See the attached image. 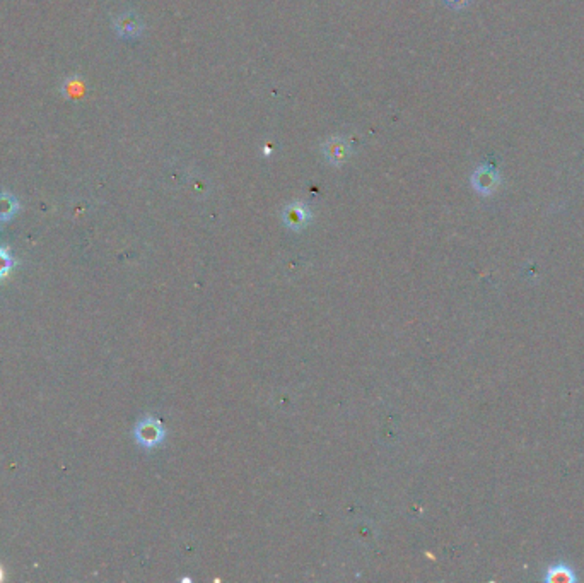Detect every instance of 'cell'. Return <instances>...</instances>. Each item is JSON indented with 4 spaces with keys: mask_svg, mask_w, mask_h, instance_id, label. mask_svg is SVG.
<instances>
[{
    "mask_svg": "<svg viewBox=\"0 0 584 583\" xmlns=\"http://www.w3.org/2000/svg\"><path fill=\"white\" fill-rule=\"evenodd\" d=\"M134 436L137 443L142 446V448H156V446H159L164 441L166 431L161 421H157L152 416H147L142 417L135 424Z\"/></svg>",
    "mask_w": 584,
    "mask_h": 583,
    "instance_id": "cell-1",
    "label": "cell"
},
{
    "mask_svg": "<svg viewBox=\"0 0 584 583\" xmlns=\"http://www.w3.org/2000/svg\"><path fill=\"white\" fill-rule=\"evenodd\" d=\"M545 580L552 583H573L578 580V577H576L574 570L571 566H567L566 563H559L546 570Z\"/></svg>",
    "mask_w": 584,
    "mask_h": 583,
    "instance_id": "cell-6",
    "label": "cell"
},
{
    "mask_svg": "<svg viewBox=\"0 0 584 583\" xmlns=\"http://www.w3.org/2000/svg\"><path fill=\"white\" fill-rule=\"evenodd\" d=\"M115 30L118 35L125 36V38H134L142 31V21L137 18L135 14H122L115 21Z\"/></svg>",
    "mask_w": 584,
    "mask_h": 583,
    "instance_id": "cell-5",
    "label": "cell"
},
{
    "mask_svg": "<svg viewBox=\"0 0 584 583\" xmlns=\"http://www.w3.org/2000/svg\"><path fill=\"white\" fill-rule=\"evenodd\" d=\"M471 183H474V188L477 190L482 196H488L497 188L499 185V175H497L496 169L492 168H479L477 171L471 176Z\"/></svg>",
    "mask_w": 584,
    "mask_h": 583,
    "instance_id": "cell-3",
    "label": "cell"
},
{
    "mask_svg": "<svg viewBox=\"0 0 584 583\" xmlns=\"http://www.w3.org/2000/svg\"><path fill=\"white\" fill-rule=\"evenodd\" d=\"M12 266H14V260H12L11 254L6 248L0 247V279H4V277L9 274Z\"/></svg>",
    "mask_w": 584,
    "mask_h": 583,
    "instance_id": "cell-8",
    "label": "cell"
},
{
    "mask_svg": "<svg viewBox=\"0 0 584 583\" xmlns=\"http://www.w3.org/2000/svg\"><path fill=\"white\" fill-rule=\"evenodd\" d=\"M323 152H325L326 159H328L331 164L340 166V164L345 163L350 154L349 142H345V140L340 137H333V139L326 140L325 146H323Z\"/></svg>",
    "mask_w": 584,
    "mask_h": 583,
    "instance_id": "cell-4",
    "label": "cell"
},
{
    "mask_svg": "<svg viewBox=\"0 0 584 583\" xmlns=\"http://www.w3.org/2000/svg\"><path fill=\"white\" fill-rule=\"evenodd\" d=\"M446 4L453 7V9H463V7H466L470 4V0H446Z\"/></svg>",
    "mask_w": 584,
    "mask_h": 583,
    "instance_id": "cell-9",
    "label": "cell"
},
{
    "mask_svg": "<svg viewBox=\"0 0 584 583\" xmlns=\"http://www.w3.org/2000/svg\"><path fill=\"white\" fill-rule=\"evenodd\" d=\"M284 225L292 231H301L304 230L306 226L311 221V213H309L308 205H304L302 202H294V204L287 205L282 213Z\"/></svg>",
    "mask_w": 584,
    "mask_h": 583,
    "instance_id": "cell-2",
    "label": "cell"
},
{
    "mask_svg": "<svg viewBox=\"0 0 584 583\" xmlns=\"http://www.w3.org/2000/svg\"><path fill=\"white\" fill-rule=\"evenodd\" d=\"M19 202L14 196L9 193H0V221H9L18 214Z\"/></svg>",
    "mask_w": 584,
    "mask_h": 583,
    "instance_id": "cell-7",
    "label": "cell"
}]
</instances>
